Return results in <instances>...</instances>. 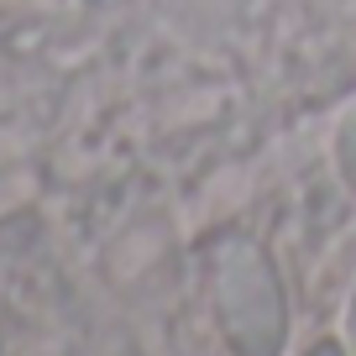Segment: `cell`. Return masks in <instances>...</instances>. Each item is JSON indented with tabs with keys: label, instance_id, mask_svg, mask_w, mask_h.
Masks as SVG:
<instances>
[{
	"label": "cell",
	"instance_id": "277c9868",
	"mask_svg": "<svg viewBox=\"0 0 356 356\" xmlns=\"http://www.w3.org/2000/svg\"><path fill=\"white\" fill-rule=\"evenodd\" d=\"M351 341H356V309H351Z\"/></svg>",
	"mask_w": 356,
	"mask_h": 356
},
{
	"label": "cell",
	"instance_id": "7a4b0ae2",
	"mask_svg": "<svg viewBox=\"0 0 356 356\" xmlns=\"http://www.w3.org/2000/svg\"><path fill=\"white\" fill-rule=\"evenodd\" d=\"M341 168L356 178V105L346 111V121H341Z\"/></svg>",
	"mask_w": 356,
	"mask_h": 356
},
{
	"label": "cell",
	"instance_id": "3957f363",
	"mask_svg": "<svg viewBox=\"0 0 356 356\" xmlns=\"http://www.w3.org/2000/svg\"><path fill=\"white\" fill-rule=\"evenodd\" d=\"M320 356H335V346H320Z\"/></svg>",
	"mask_w": 356,
	"mask_h": 356
},
{
	"label": "cell",
	"instance_id": "6da1fadb",
	"mask_svg": "<svg viewBox=\"0 0 356 356\" xmlns=\"http://www.w3.org/2000/svg\"><path fill=\"white\" fill-rule=\"evenodd\" d=\"M225 314L236 325V341L252 356H267L278 341V293L267 278L262 257L252 246H236L231 262H225Z\"/></svg>",
	"mask_w": 356,
	"mask_h": 356
}]
</instances>
